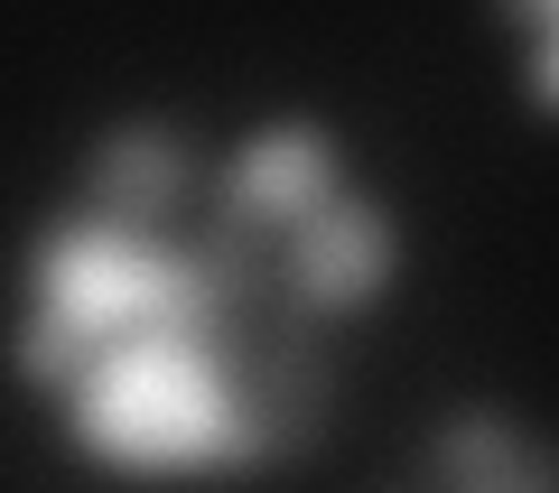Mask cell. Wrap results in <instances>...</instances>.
I'll list each match as a JSON object with an SVG mask.
<instances>
[{"instance_id":"obj_1","label":"cell","mask_w":559,"mask_h":493,"mask_svg":"<svg viewBox=\"0 0 559 493\" xmlns=\"http://www.w3.org/2000/svg\"><path fill=\"white\" fill-rule=\"evenodd\" d=\"M205 168L197 121L112 112L10 261L0 373L84 474L131 493L261 484L336 429V326L215 215Z\"/></svg>"},{"instance_id":"obj_2","label":"cell","mask_w":559,"mask_h":493,"mask_svg":"<svg viewBox=\"0 0 559 493\" xmlns=\"http://www.w3.org/2000/svg\"><path fill=\"white\" fill-rule=\"evenodd\" d=\"M382 493H559V429L513 400H457Z\"/></svg>"},{"instance_id":"obj_3","label":"cell","mask_w":559,"mask_h":493,"mask_svg":"<svg viewBox=\"0 0 559 493\" xmlns=\"http://www.w3.org/2000/svg\"><path fill=\"white\" fill-rule=\"evenodd\" d=\"M495 28L513 38V94L540 121H559V0H503Z\"/></svg>"}]
</instances>
